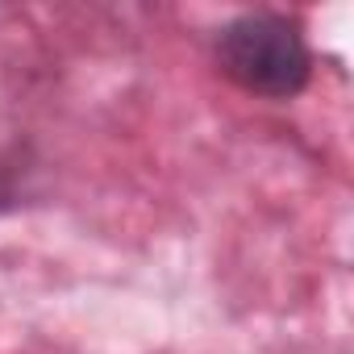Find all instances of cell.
<instances>
[{
	"label": "cell",
	"mask_w": 354,
	"mask_h": 354,
	"mask_svg": "<svg viewBox=\"0 0 354 354\" xmlns=\"http://www.w3.org/2000/svg\"><path fill=\"white\" fill-rule=\"evenodd\" d=\"M213 55L225 80L267 100H292L313 80V50L304 42V30L283 13H238L221 26Z\"/></svg>",
	"instance_id": "6da1fadb"
},
{
	"label": "cell",
	"mask_w": 354,
	"mask_h": 354,
	"mask_svg": "<svg viewBox=\"0 0 354 354\" xmlns=\"http://www.w3.org/2000/svg\"><path fill=\"white\" fill-rule=\"evenodd\" d=\"M21 196H26V184L17 180V162L13 158H0V213L17 209Z\"/></svg>",
	"instance_id": "7a4b0ae2"
}]
</instances>
